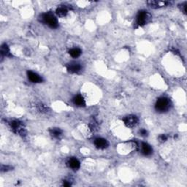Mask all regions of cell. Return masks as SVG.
<instances>
[{
  "label": "cell",
  "instance_id": "cell-4",
  "mask_svg": "<svg viewBox=\"0 0 187 187\" xmlns=\"http://www.w3.org/2000/svg\"><path fill=\"white\" fill-rule=\"evenodd\" d=\"M151 19L150 14L145 10H140L137 15L136 24L138 26H143L148 22Z\"/></svg>",
  "mask_w": 187,
  "mask_h": 187
},
{
  "label": "cell",
  "instance_id": "cell-14",
  "mask_svg": "<svg viewBox=\"0 0 187 187\" xmlns=\"http://www.w3.org/2000/svg\"><path fill=\"white\" fill-rule=\"evenodd\" d=\"M1 54L4 56H11L10 49H9L8 45L3 44L1 46Z\"/></svg>",
  "mask_w": 187,
  "mask_h": 187
},
{
  "label": "cell",
  "instance_id": "cell-3",
  "mask_svg": "<svg viewBox=\"0 0 187 187\" xmlns=\"http://www.w3.org/2000/svg\"><path fill=\"white\" fill-rule=\"evenodd\" d=\"M10 126L12 132H15V134L22 137L26 136V129H25L24 125H23L21 122H20L19 121H16V120L12 121L10 123Z\"/></svg>",
  "mask_w": 187,
  "mask_h": 187
},
{
  "label": "cell",
  "instance_id": "cell-15",
  "mask_svg": "<svg viewBox=\"0 0 187 187\" xmlns=\"http://www.w3.org/2000/svg\"><path fill=\"white\" fill-rule=\"evenodd\" d=\"M50 134H51L53 138H57L62 135V130L59 128H52L50 129Z\"/></svg>",
  "mask_w": 187,
  "mask_h": 187
},
{
  "label": "cell",
  "instance_id": "cell-17",
  "mask_svg": "<svg viewBox=\"0 0 187 187\" xmlns=\"http://www.w3.org/2000/svg\"><path fill=\"white\" fill-rule=\"evenodd\" d=\"M38 110L40 112L42 113H48V108L46 107V105H42V104H39L38 105Z\"/></svg>",
  "mask_w": 187,
  "mask_h": 187
},
{
  "label": "cell",
  "instance_id": "cell-16",
  "mask_svg": "<svg viewBox=\"0 0 187 187\" xmlns=\"http://www.w3.org/2000/svg\"><path fill=\"white\" fill-rule=\"evenodd\" d=\"M69 53L73 58H78V57L80 56V54H81V51L78 48H75L70 50L69 51Z\"/></svg>",
  "mask_w": 187,
  "mask_h": 187
},
{
  "label": "cell",
  "instance_id": "cell-20",
  "mask_svg": "<svg viewBox=\"0 0 187 187\" xmlns=\"http://www.w3.org/2000/svg\"><path fill=\"white\" fill-rule=\"evenodd\" d=\"M181 10H182L183 13H186V2H184L183 4H181Z\"/></svg>",
  "mask_w": 187,
  "mask_h": 187
},
{
  "label": "cell",
  "instance_id": "cell-22",
  "mask_svg": "<svg viewBox=\"0 0 187 187\" xmlns=\"http://www.w3.org/2000/svg\"><path fill=\"white\" fill-rule=\"evenodd\" d=\"M63 186H71V184H70V183H68L66 181H64V183H63Z\"/></svg>",
  "mask_w": 187,
  "mask_h": 187
},
{
  "label": "cell",
  "instance_id": "cell-21",
  "mask_svg": "<svg viewBox=\"0 0 187 187\" xmlns=\"http://www.w3.org/2000/svg\"><path fill=\"white\" fill-rule=\"evenodd\" d=\"M139 132H140V135H141V136L145 137V136H147V135H148V132H147V131L145 130V129H140Z\"/></svg>",
  "mask_w": 187,
  "mask_h": 187
},
{
  "label": "cell",
  "instance_id": "cell-7",
  "mask_svg": "<svg viewBox=\"0 0 187 187\" xmlns=\"http://www.w3.org/2000/svg\"><path fill=\"white\" fill-rule=\"evenodd\" d=\"M81 69V65L77 62H71L66 66V70L70 73H78Z\"/></svg>",
  "mask_w": 187,
  "mask_h": 187
},
{
  "label": "cell",
  "instance_id": "cell-18",
  "mask_svg": "<svg viewBox=\"0 0 187 187\" xmlns=\"http://www.w3.org/2000/svg\"><path fill=\"white\" fill-rule=\"evenodd\" d=\"M12 169V168L9 165H2L1 167V170L2 172H6L8 171V170H10Z\"/></svg>",
  "mask_w": 187,
  "mask_h": 187
},
{
  "label": "cell",
  "instance_id": "cell-5",
  "mask_svg": "<svg viewBox=\"0 0 187 187\" xmlns=\"http://www.w3.org/2000/svg\"><path fill=\"white\" fill-rule=\"evenodd\" d=\"M123 121L126 127H129V128H132L138 124V118L136 116L130 115V116L125 117L123 119Z\"/></svg>",
  "mask_w": 187,
  "mask_h": 187
},
{
  "label": "cell",
  "instance_id": "cell-19",
  "mask_svg": "<svg viewBox=\"0 0 187 187\" xmlns=\"http://www.w3.org/2000/svg\"><path fill=\"white\" fill-rule=\"evenodd\" d=\"M167 140H168V136H167L166 134H161V135L159 137V142H162V143H164V142L166 141Z\"/></svg>",
  "mask_w": 187,
  "mask_h": 187
},
{
  "label": "cell",
  "instance_id": "cell-10",
  "mask_svg": "<svg viewBox=\"0 0 187 187\" xmlns=\"http://www.w3.org/2000/svg\"><path fill=\"white\" fill-rule=\"evenodd\" d=\"M66 165H68V167H70V168L73 169V170H78V169L80 168V162L78 161V159H75V158H70L68 159L67 162H66Z\"/></svg>",
  "mask_w": 187,
  "mask_h": 187
},
{
  "label": "cell",
  "instance_id": "cell-13",
  "mask_svg": "<svg viewBox=\"0 0 187 187\" xmlns=\"http://www.w3.org/2000/svg\"><path fill=\"white\" fill-rule=\"evenodd\" d=\"M56 12L57 15L59 16V17H64V16L67 15L68 10L66 9V7H59V8L56 9Z\"/></svg>",
  "mask_w": 187,
  "mask_h": 187
},
{
  "label": "cell",
  "instance_id": "cell-1",
  "mask_svg": "<svg viewBox=\"0 0 187 187\" xmlns=\"http://www.w3.org/2000/svg\"><path fill=\"white\" fill-rule=\"evenodd\" d=\"M170 100L168 98L166 97H161L159 98L155 104V109L157 112L164 113L168 111L170 109Z\"/></svg>",
  "mask_w": 187,
  "mask_h": 187
},
{
  "label": "cell",
  "instance_id": "cell-9",
  "mask_svg": "<svg viewBox=\"0 0 187 187\" xmlns=\"http://www.w3.org/2000/svg\"><path fill=\"white\" fill-rule=\"evenodd\" d=\"M27 76L29 80L32 83H41L42 81V78L37 73H34L32 71H28L27 72Z\"/></svg>",
  "mask_w": 187,
  "mask_h": 187
},
{
  "label": "cell",
  "instance_id": "cell-6",
  "mask_svg": "<svg viewBox=\"0 0 187 187\" xmlns=\"http://www.w3.org/2000/svg\"><path fill=\"white\" fill-rule=\"evenodd\" d=\"M147 4H148L151 8L157 9L168 6V5H169V4H170V2L167 1H156V0H151V1L147 2Z\"/></svg>",
  "mask_w": 187,
  "mask_h": 187
},
{
  "label": "cell",
  "instance_id": "cell-12",
  "mask_svg": "<svg viewBox=\"0 0 187 187\" xmlns=\"http://www.w3.org/2000/svg\"><path fill=\"white\" fill-rule=\"evenodd\" d=\"M73 102L75 105L78 106V107H83L86 105L85 100L81 95H77L73 98Z\"/></svg>",
  "mask_w": 187,
  "mask_h": 187
},
{
  "label": "cell",
  "instance_id": "cell-2",
  "mask_svg": "<svg viewBox=\"0 0 187 187\" xmlns=\"http://www.w3.org/2000/svg\"><path fill=\"white\" fill-rule=\"evenodd\" d=\"M41 20L44 23L48 25L51 28H57L59 26L58 21L53 14L51 12H46L41 15Z\"/></svg>",
  "mask_w": 187,
  "mask_h": 187
},
{
  "label": "cell",
  "instance_id": "cell-11",
  "mask_svg": "<svg viewBox=\"0 0 187 187\" xmlns=\"http://www.w3.org/2000/svg\"><path fill=\"white\" fill-rule=\"evenodd\" d=\"M141 152L143 155L149 156L152 154L153 149L150 145L146 143H143L141 145Z\"/></svg>",
  "mask_w": 187,
  "mask_h": 187
},
{
  "label": "cell",
  "instance_id": "cell-8",
  "mask_svg": "<svg viewBox=\"0 0 187 187\" xmlns=\"http://www.w3.org/2000/svg\"><path fill=\"white\" fill-rule=\"evenodd\" d=\"M94 145L99 149H105L108 146V143L104 138H99L94 140Z\"/></svg>",
  "mask_w": 187,
  "mask_h": 187
}]
</instances>
